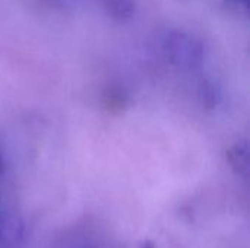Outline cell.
Segmentation results:
<instances>
[{"instance_id":"ba28073f","label":"cell","mask_w":250,"mask_h":248,"mask_svg":"<svg viewBox=\"0 0 250 248\" xmlns=\"http://www.w3.org/2000/svg\"><path fill=\"white\" fill-rule=\"evenodd\" d=\"M139 248H155V244H154L152 241L146 240V241H144V243L141 244V247Z\"/></svg>"},{"instance_id":"277c9868","label":"cell","mask_w":250,"mask_h":248,"mask_svg":"<svg viewBox=\"0 0 250 248\" xmlns=\"http://www.w3.org/2000/svg\"><path fill=\"white\" fill-rule=\"evenodd\" d=\"M198 98L207 110H215L223 102V92L218 83L211 79H202L198 86Z\"/></svg>"},{"instance_id":"9c48e42d","label":"cell","mask_w":250,"mask_h":248,"mask_svg":"<svg viewBox=\"0 0 250 248\" xmlns=\"http://www.w3.org/2000/svg\"><path fill=\"white\" fill-rule=\"evenodd\" d=\"M4 170V159H3V153H1V149H0V175Z\"/></svg>"},{"instance_id":"52a82bcc","label":"cell","mask_w":250,"mask_h":248,"mask_svg":"<svg viewBox=\"0 0 250 248\" xmlns=\"http://www.w3.org/2000/svg\"><path fill=\"white\" fill-rule=\"evenodd\" d=\"M70 248H98L95 244H91L88 241H79V243H75Z\"/></svg>"},{"instance_id":"6da1fadb","label":"cell","mask_w":250,"mask_h":248,"mask_svg":"<svg viewBox=\"0 0 250 248\" xmlns=\"http://www.w3.org/2000/svg\"><path fill=\"white\" fill-rule=\"evenodd\" d=\"M163 57L177 69L196 70L205 60V47L202 41L182 29H167L160 38Z\"/></svg>"},{"instance_id":"8992f818","label":"cell","mask_w":250,"mask_h":248,"mask_svg":"<svg viewBox=\"0 0 250 248\" xmlns=\"http://www.w3.org/2000/svg\"><path fill=\"white\" fill-rule=\"evenodd\" d=\"M226 6L239 13V15H243V16H248V12H249V0H224Z\"/></svg>"},{"instance_id":"7a4b0ae2","label":"cell","mask_w":250,"mask_h":248,"mask_svg":"<svg viewBox=\"0 0 250 248\" xmlns=\"http://www.w3.org/2000/svg\"><path fill=\"white\" fill-rule=\"evenodd\" d=\"M23 222L16 215H0V248H18L23 241Z\"/></svg>"},{"instance_id":"5b68a950","label":"cell","mask_w":250,"mask_h":248,"mask_svg":"<svg viewBox=\"0 0 250 248\" xmlns=\"http://www.w3.org/2000/svg\"><path fill=\"white\" fill-rule=\"evenodd\" d=\"M103 4L107 15L119 23L129 22L135 16L133 0H104Z\"/></svg>"},{"instance_id":"3957f363","label":"cell","mask_w":250,"mask_h":248,"mask_svg":"<svg viewBox=\"0 0 250 248\" xmlns=\"http://www.w3.org/2000/svg\"><path fill=\"white\" fill-rule=\"evenodd\" d=\"M227 162L237 177H249V145L246 140L237 142L227 151Z\"/></svg>"}]
</instances>
